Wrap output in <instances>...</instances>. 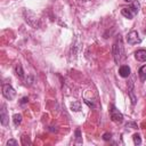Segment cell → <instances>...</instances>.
<instances>
[{"label":"cell","mask_w":146,"mask_h":146,"mask_svg":"<svg viewBox=\"0 0 146 146\" xmlns=\"http://www.w3.org/2000/svg\"><path fill=\"white\" fill-rule=\"evenodd\" d=\"M23 17L25 19V22L32 26L33 29H39L40 27V21L38 18V16L30 9H24L23 10Z\"/></svg>","instance_id":"7a4b0ae2"},{"label":"cell","mask_w":146,"mask_h":146,"mask_svg":"<svg viewBox=\"0 0 146 146\" xmlns=\"http://www.w3.org/2000/svg\"><path fill=\"white\" fill-rule=\"evenodd\" d=\"M125 127H127V128H132V129H136V128H137V123H135V122H128V123L125 124Z\"/></svg>","instance_id":"ac0fdd59"},{"label":"cell","mask_w":146,"mask_h":146,"mask_svg":"<svg viewBox=\"0 0 146 146\" xmlns=\"http://www.w3.org/2000/svg\"><path fill=\"white\" fill-rule=\"evenodd\" d=\"M9 145H14V146H17V145H18V143H17L15 139H9V140L7 141V146H9Z\"/></svg>","instance_id":"ffe728a7"},{"label":"cell","mask_w":146,"mask_h":146,"mask_svg":"<svg viewBox=\"0 0 146 146\" xmlns=\"http://www.w3.org/2000/svg\"><path fill=\"white\" fill-rule=\"evenodd\" d=\"M121 14L125 17V18H128V19H131L132 17H133V11L130 9V7H128V8H122L121 9Z\"/></svg>","instance_id":"30bf717a"},{"label":"cell","mask_w":146,"mask_h":146,"mask_svg":"<svg viewBox=\"0 0 146 146\" xmlns=\"http://www.w3.org/2000/svg\"><path fill=\"white\" fill-rule=\"evenodd\" d=\"M110 115L112 121L116 122V123H121L123 121V114L115 107V105H111L110 107Z\"/></svg>","instance_id":"3957f363"},{"label":"cell","mask_w":146,"mask_h":146,"mask_svg":"<svg viewBox=\"0 0 146 146\" xmlns=\"http://www.w3.org/2000/svg\"><path fill=\"white\" fill-rule=\"evenodd\" d=\"M125 2H132V0H124Z\"/></svg>","instance_id":"7402d4cb"},{"label":"cell","mask_w":146,"mask_h":146,"mask_svg":"<svg viewBox=\"0 0 146 146\" xmlns=\"http://www.w3.org/2000/svg\"><path fill=\"white\" fill-rule=\"evenodd\" d=\"M15 72H16V75H17L18 78H21V79L24 78V71H23V67H22V65H21L19 63L16 64V66H15Z\"/></svg>","instance_id":"7c38bea8"},{"label":"cell","mask_w":146,"mask_h":146,"mask_svg":"<svg viewBox=\"0 0 146 146\" xmlns=\"http://www.w3.org/2000/svg\"><path fill=\"white\" fill-rule=\"evenodd\" d=\"M2 96H3L6 99L11 100V99L15 98L16 91H15V89H14L10 84H3V86H2Z\"/></svg>","instance_id":"277c9868"},{"label":"cell","mask_w":146,"mask_h":146,"mask_svg":"<svg viewBox=\"0 0 146 146\" xmlns=\"http://www.w3.org/2000/svg\"><path fill=\"white\" fill-rule=\"evenodd\" d=\"M75 138H76V143L78 144H81L82 143V139H81V136H80V130H76L75 131Z\"/></svg>","instance_id":"e0dca14e"},{"label":"cell","mask_w":146,"mask_h":146,"mask_svg":"<svg viewBox=\"0 0 146 146\" xmlns=\"http://www.w3.org/2000/svg\"><path fill=\"white\" fill-rule=\"evenodd\" d=\"M132 138H133L135 145H140V144H141V138H140V136H139L138 133H135V135L132 136Z\"/></svg>","instance_id":"2e32d148"},{"label":"cell","mask_w":146,"mask_h":146,"mask_svg":"<svg viewBox=\"0 0 146 146\" xmlns=\"http://www.w3.org/2000/svg\"><path fill=\"white\" fill-rule=\"evenodd\" d=\"M127 41L129 44H137V43L141 42V39L139 38L137 31H130L127 35Z\"/></svg>","instance_id":"5b68a950"},{"label":"cell","mask_w":146,"mask_h":146,"mask_svg":"<svg viewBox=\"0 0 146 146\" xmlns=\"http://www.w3.org/2000/svg\"><path fill=\"white\" fill-rule=\"evenodd\" d=\"M71 108L73 111H80L81 110V103L80 102H73L71 104Z\"/></svg>","instance_id":"9a60e30c"},{"label":"cell","mask_w":146,"mask_h":146,"mask_svg":"<svg viewBox=\"0 0 146 146\" xmlns=\"http://www.w3.org/2000/svg\"><path fill=\"white\" fill-rule=\"evenodd\" d=\"M135 57L138 62H145L146 60V50L145 49H139L135 52Z\"/></svg>","instance_id":"9c48e42d"},{"label":"cell","mask_w":146,"mask_h":146,"mask_svg":"<svg viewBox=\"0 0 146 146\" xmlns=\"http://www.w3.org/2000/svg\"><path fill=\"white\" fill-rule=\"evenodd\" d=\"M9 121V116L7 114V110H6V105L2 104L1 105V111H0V122L2 125H7Z\"/></svg>","instance_id":"8992f818"},{"label":"cell","mask_w":146,"mask_h":146,"mask_svg":"<svg viewBox=\"0 0 146 146\" xmlns=\"http://www.w3.org/2000/svg\"><path fill=\"white\" fill-rule=\"evenodd\" d=\"M119 74L122 78H128L130 75V67L128 65H122L119 68Z\"/></svg>","instance_id":"ba28073f"},{"label":"cell","mask_w":146,"mask_h":146,"mask_svg":"<svg viewBox=\"0 0 146 146\" xmlns=\"http://www.w3.org/2000/svg\"><path fill=\"white\" fill-rule=\"evenodd\" d=\"M128 94H129V97H130V99H131L132 105H135V104H136V102H137V98H136L135 92H133V81H132V80L129 82V87H128Z\"/></svg>","instance_id":"52a82bcc"},{"label":"cell","mask_w":146,"mask_h":146,"mask_svg":"<svg viewBox=\"0 0 146 146\" xmlns=\"http://www.w3.org/2000/svg\"><path fill=\"white\" fill-rule=\"evenodd\" d=\"M13 121H14V125L15 127H18L21 124V122H22V115L21 114H14Z\"/></svg>","instance_id":"4fadbf2b"},{"label":"cell","mask_w":146,"mask_h":146,"mask_svg":"<svg viewBox=\"0 0 146 146\" xmlns=\"http://www.w3.org/2000/svg\"><path fill=\"white\" fill-rule=\"evenodd\" d=\"M139 8H140V5H139L138 1H133L132 5L130 6V9L133 11V14H137V13L139 11Z\"/></svg>","instance_id":"5bb4252c"},{"label":"cell","mask_w":146,"mask_h":146,"mask_svg":"<svg viewBox=\"0 0 146 146\" xmlns=\"http://www.w3.org/2000/svg\"><path fill=\"white\" fill-rule=\"evenodd\" d=\"M111 138H112V135H111L110 132H105V133L103 135V139H104V140H106V141H107V140H110Z\"/></svg>","instance_id":"d6986e66"},{"label":"cell","mask_w":146,"mask_h":146,"mask_svg":"<svg viewBox=\"0 0 146 146\" xmlns=\"http://www.w3.org/2000/svg\"><path fill=\"white\" fill-rule=\"evenodd\" d=\"M26 102H27V98H26V97H24V98L22 99V103H26Z\"/></svg>","instance_id":"44dd1931"},{"label":"cell","mask_w":146,"mask_h":146,"mask_svg":"<svg viewBox=\"0 0 146 146\" xmlns=\"http://www.w3.org/2000/svg\"><path fill=\"white\" fill-rule=\"evenodd\" d=\"M138 75H139L141 82H144V81L146 80V65H143V66L139 68V71H138Z\"/></svg>","instance_id":"8fae6325"},{"label":"cell","mask_w":146,"mask_h":146,"mask_svg":"<svg viewBox=\"0 0 146 146\" xmlns=\"http://www.w3.org/2000/svg\"><path fill=\"white\" fill-rule=\"evenodd\" d=\"M112 52H113V57H114V60H115L116 64L121 63V60L125 58L124 48H123V43H122V38H121L120 35L116 38L115 42L113 43Z\"/></svg>","instance_id":"6da1fadb"}]
</instances>
